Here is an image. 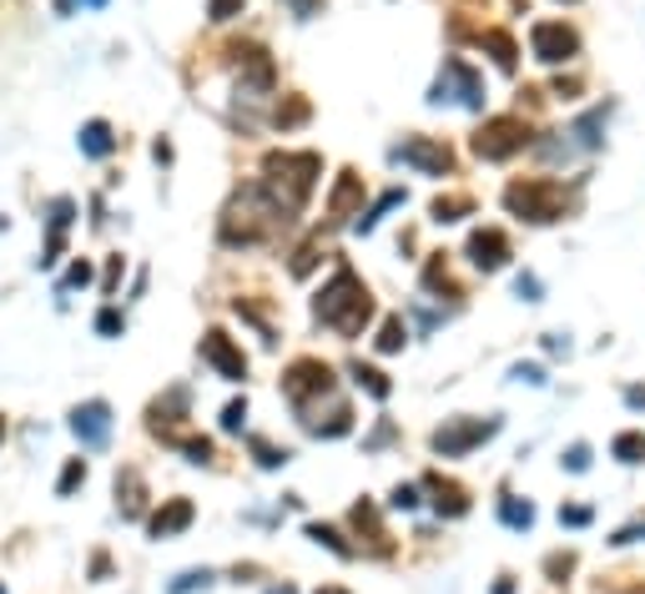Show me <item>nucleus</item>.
I'll return each mask as SVG.
<instances>
[{"label": "nucleus", "instance_id": "obj_1", "mask_svg": "<svg viewBox=\"0 0 645 594\" xmlns=\"http://www.w3.org/2000/svg\"><path fill=\"white\" fill-rule=\"evenodd\" d=\"M288 222H292V217L277 207L273 197H267L263 182H252V186H242L238 197L227 202V211H223V242H227V247H258V242H273Z\"/></svg>", "mask_w": 645, "mask_h": 594}, {"label": "nucleus", "instance_id": "obj_2", "mask_svg": "<svg viewBox=\"0 0 645 594\" xmlns=\"http://www.w3.org/2000/svg\"><path fill=\"white\" fill-rule=\"evenodd\" d=\"M313 313H318V323H329L333 332H343V338H358V332H363V323L373 317V298H369V288L354 278V267H338V272H333L323 288H318Z\"/></svg>", "mask_w": 645, "mask_h": 594}, {"label": "nucleus", "instance_id": "obj_3", "mask_svg": "<svg viewBox=\"0 0 645 594\" xmlns=\"http://www.w3.org/2000/svg\"><path fill=\"white\" fill-rule=\"evenodd\" d=\"M318 172H323L318 151H273V157L263 161V192L288 211V217H298V211L308 207V197H313Z\"/></svg>", "mask_w": 645, "mask_h": 594}, {"label": "nucleus", "instance_id": "obj_4", "mask_svg": "<svg viewBox=\"0 0 645 594\" xmlns=\"http://www.w3.org/2000/svg\"><path fill=\"white\" fill-rule=\"evenodd\" d=\"M429 106H469V111H485V81L469 61L449 56L444 71H439L434 92H429Z\"/></svg>", "mask_w": 645, "mask_h": 594}, {"label": "nucleus", "instance_id": "obj_5", "mask_svg": "<svg viewBox=\"0 0 645 594\" xmlns=\"http://www.w3.org/2000/svg\"><path fill=\"white\" fill-rule=\"evenodd\" d=\"M504 207L514 217H525V222H554V217H565V186L560 182H514L504 192Z\"/></svg>", "mask_w": 645, "mask_h": 594}, {"label": "nucleus", "instance_id": "obj_6", "mask_svg": "<svg viewBox=\"0 0 645 594\" xmlns=\"http://www.w3.org/2000/svg\"><path fill=\"white\" fill-rule=\"evenodd\" d=\"M283 393H288V403L308 419L313 398H333V368L318 363V357H298V363L283 373Z\"/></svg>", "mask_w": 645, "mask_h": 594}, {"label": "nucleus", "instance_id": "obj_7", "mask_svg": "<svg viewBox=\"0 0 645 594\" xmlns=\"http://www.w3.org/2000/svg\"><path fill=\"white\" fill-rule=\"evenodd\" d=\"M525 146H535L525 121L519 117H489L475 136V157L479 161H510L514 151H525Z\"/></svg>", "mask_w": 645, "mask_h": 594}, {"label": "nucleus", "instance_id": "obj_8", "mask_svg": "<svg viewBox=\"0 0 645 594\" xmlns=\"http://www.w3.org/2000/svg\"><path fill=\"white\" fill-rule=\"evenodd\" d=\"M494 434H500V419H449L434 434V453L439 459H464V453L479 449Z\"/></svg>", "mask_w": 645, "mask_h": 594}, {"label": "nucleus", "instance_id": "obj_9", "mask_svg": "<svg viewBox=\"0 0 645 594\" xmlns=\"http://www.w3.org/2000/svg\"><path fill=\"white\" fill-rule=\"evenodd\" d=\"M529 51H535V61H545V66H565V61L580 56V36L565 21H535V26H529Z\"/></svg>", "mask_w": 645, "mask_h": 594}, {"label": "nucleus", "instance_id": "obj_10", "mask_svg": "<svg viewBox=\"0 0 645 594\" xmlns=\"http://www.w3.org/2000/svg\"><path fill=\"white\" fill-rule=\"evenodd\" d=\"M394 161H404V167H414L423 177H454V151L444 142H434V136H404L394 146Z\"/></svg>", "mask_w": 645, "mask_h": 594}, {"label": "nucleus", "instance_id": "obj_11", "mask_svg": "<svg viewBox=\"0 0 645 594\" xmlns=\"http://www.w3.org/2000/svg\"><path fill=\"white\" fill-rule=\"evenodd\" d=\"M202 357H207L212 368H217V378H227V384H242V378H248V357H242V348H232V338H227L223 328L202 332Z\"/></svg>", "mask_w": 645, "mask_h": 594}, {"label": "nucleus", "instance_id": "obj_12", "mask_svg": "<svg viewBox=\"0 0 645 594\" xmlns=\"http://www.w3.org/2000/svg\"><path fill=\"white\" fill-rule=\"evenodd\" d=\"M71 434L81 438V449H106V438H111V409H106L101 398L76 403L71 409Z\"/></svg>", "mask_w": 645, "mask_h": 594}, {"label": "nucleus", "instance_id": "obj_13", "mask_svg": "<svg viewBox=\"0 0 645 594\" xmlns=\"http://www.w3.org/2000/svg\"><path fill=\"white\" fill-rule=\"evenodd\" d=\"M469 263H475L479 272H500V267L510 263V238H504L500 227H479L475 238H469Z\"/></svg>", "mask_w": 645, "mask_h": 594}, {"label": "nucleus", "instance_id": "obj_14", "mask_svg": "<svg viewBox=\"0 0 645 594\" xmlns=\"http://www.w3.org/2000/svg\"><path fill=\"white\" fill-rule=\"evenodd\" d=\"M192 519H198V504L192 499H167L157 514L146 519V534L152 540H177L182 529H192Z\"/></svg>", "mask_w": 645, "mask_h": 594}, {"label": "nucleus", "instance_id": "obj_15", "mask_svg": "<svg viewBox=\"0 0 645 594\" xmlns=\"http://www.w3.org/2000/svg\"><path fill=\"white\" fill-rule=\"evenodd\" d=\"M606 117H610V106H590V111H585V117H575L565 126V136L570 142H575V151H600V146H606Z\"/></svg>", "mask_w": 645, "mask_h": 594}, {"label": "nucleus", "instance_id": "obj_16", "mask_svg": "<svg viewBox=\"0 0 645 594\" xmlns=\"http://www.w3.org/2000/svg\"><path fill=\"white\" fill-rule=\"evenodd\" d=\"M71 211H76V202H71V197H56V202H51V232H46V257H40V267H56V263H61Z\"/></svg>", "mask_w": 645, "mask_h": 594}, {"label": "nucleus", "instance_id": "obj_17", "mask_svg": "<svg viewBox=\"0 0 645 594\" xmlns=\"http://www.w3.org/2000/svg\"><path fill=\"white\" fill-rule=\"evenodd\" d=\"M363 202V177H354V172H343L338 182H333V192H329V217L333 222H343V217H354V207Z\"/></svg>", "mask_w": 645, "mask_h": 594}, {"label": "nucleus", "instance_id": "obj_18", "mask_svg": "<svg viewBox=\"0 0 645 594\" xmlns=\"http://www.w3.org/2000/svg\"><path fill=\"white\" fill-rule=\"evenodd\" d=\"M117 509H121V519H142L146 484H142V474H136V469H121V474H117Z\"/></svg>", "mask_w": 645, "mask_h": 594}, {"label": "nucleus", "instance_id": "obj_19", "mask_svg": "<svg viewBox=\"0 0 645 594\" xmlns=\"http://www.w3.org/2000/svg\"><path fill=\"white\" fill-rule=\"evenodd\" d=\"M81 151H86V157H111V151H117L111 126H106V121H86V126H81Z\"/></svg>", "mask_w": 645, "mask_h": 594}, {"label": "nucleus", "instance_id": "obj_20", "mask_svg": "<svg viewBox=\"0 0 645 594\" xmlns=\"http://www.w3.org/2000/svg\"><path fill=\"white\" fill-rule=\"evenodd\" d=\"M429 489L439 494V499H434V509H439V514H449V519L469 514V499H464V489H459V484H439V478H429Z\"/></svg>", "mask_w": 645, "mask_h": 594}, {"label": "nucleus", "instance_id": "obj_21", "mask_svg": "<svg viewBox=\"0 0 645 594\" xmlns=\"http://www.w3.org/2000/svg\"><path fill=\"white\" fill-rule=\"evenodd\" d=\"M479 46H489V56L500 61V71H514V61H519V56H514V40L504 36V31H479Z\"/></svg>", "mask_w": 645, "mask_h": 594}, {"label": "nucleus", "instance_id": "obj_22", "mask_svg": "<svg viewBox=\"0 0 645 594\" xmlns=\"http://www.w3.org/2000/svg\"><path fill=\"white\" fill-rule=\"evenodd\" d=\"M348 373H354V384H358V388H369V398H379V403L394 393V388H389V378H383L379 368H369V363H354Z\"/></svg>", "mask_w": 645, "mask_h": 594}, {"label": "nucleus", "instance_id": "obj_23", "mask_svg": "<svg viewBox=\"0 0 645 594\" xmlns=\"http://www.w3.org/2000/svg\"><path fill=\"white\" fill-rule=\"evenodd\" d=\"M500 519L510 529H535V504L529 499H500Z\"/></svg>", "mask_w": 645, "mask_h": 594}, {"label": "nucleus", "instance_id": "obj_24", "mask_svg": "<svg viewBox=\"0 0 645 594\" xmlns=\"http://www.w3.org/2000/svg\"><path fill=\"white\" fill-rule=\"evenodd\" d=\"M469 211H475V197H439L434 207H429V217H434V222H459Z\"/></svg>", "mask_w": 645, "mask_h": 594}, {"label": "nucleus", "instance_id": "obj_25", "mask_svg": "<svg viewBox=\"0 0 645 594\" xmlns=\"http://www.w3.org/2000/svg\"><path fill=\"white\" fill-rule=\"evenodd\" d=\"M610 453H616L620 463H645V434H616Z\"/></svg>", "mask_w": 645, "mask_h": 594}, {"label": "nucleus", "instance_id": "obj_26", "mask_svg": "<svg viewBox=\"0 0 645 594\" xmlns=\"http://www.w3.org/2000/svg\"><path fill=\"white\" fill-rule=\"evenodd\" d=\"M398 202H404V192H383V197L373 202V211H358V232H373V227L383 222V211H394Z\"/></svg>", "mask_w": 645, "mask_h": 594}, {"label": "nucleus", "instance_id": "obj_27", "mask_svg": "<svg viewBox=\"0 0 645 594\" xmlns=\"http://www.w3.org/2000/svg\"><path fill=\"white\" fill-rule=\"evenodd\" d=\"M423 288H444L449 298H459V288H454V278H449L444 257H429V267H423Z\"/></svg>", "mask_w": 645, "mask_h": 594}, {"label": "nucleus", "instance_id": "obj_28", "mask_svg": "<svg viewBox=\"0 0 645 594\" xmlns=\"http://www.w3.org/2000/svg\"><path fill=\"white\" fill-rule=\"evenodd\" d=\"M81 484H86V459H71L67 469H61V478H56V494L67 499V494H76Z\"/></svg>", "mask_w": 645, "mask_h": 594}, {"label": "nucleus", "instance_id": "obj_29", "mask_svg": "<svg viewBox=\"0 0 645 594\" xmlns=\"http://www.w3.org/2000/svg\"><path fill=\"white\" fill-rule=\"evenodd\" d=\"M404 338H408L404 317H389V323L379 328V353H398V348H404Z\"/></svg>", "mask_w": 645, "mask_h": 594}, {"label": "nucleus", "instance_id": "obj_30", "mask_svg": "<svg viewBox=\"0 0 645 594\" xmlns=\"http://www.w3.org/2000/svg\"><path fill=\"white\" fill-rule=\"evenodd\" d=\"M308 540L329 544L333 555H343V559H354V544H343V540H338V529H329V524H308Z\"/></svg>", "mask_w": 645, "mask_h": 594}, {"label": "nucleus", "instance_id": "obj_31", "mask_svg": "<svg viewBox=\"0 0 645 594\" xmlns=\"http://www.w3.org/2000/svg\"><path fill=\"white\" fill-rule=\"evenodd\" d=\"M212 584V569H187V574H177V584H171L167 594H198Z\"/></svg>", "mask_w": 645, "mask_h": 594}, {"label": "nucleus", "instance_id": "obj_32", "mask_svg": "<svg viewBox=\"0 0 645 594\" xmlns=\"http://www.w3.org/2000/svg\"><path fill=\"white\" fill-rule=\"evenodd\" d=\"M252 453H258V463H263V469H283V463L292 459L288 449H273L267 438H252Z\"/></svg>", "mask_w": 645, "mask_h": 594}, {"label": "nucleus", "instance_id": "obj_33", "mask_svg": "<svg viewBox=\"0 0 645 594\" xmlns=\"http://www.w3.org/2000/svg\"><path fill=\"white\" fill-rule=\"evenodd\" d=\"M171 444L187 453V463H212V444H207V438H171Z\"/></svg>", "mask_w": 645, "mask_h": 594}, {"label": "nucleus", "instance_id": "obj_34", "mask_svg": "<svg viewBox=\"0 0 645 594\" xmlns=\"http://www.w3.org/2000/svg\"><path fill=\"white\" fill-rule=\"evenodd\" d=\"M121 328H127V317H121L117 307H101V313H96V332H101V338H117Z\"/></svg>", "mask_w": 645, "mask_h": 594}, {"label": "nucleus", "instance_id": "obj_35", "mask_svg": "<svg viewBox=\"0 0 645 594\" xmlns=\"http://www.w3.org/2000/svg\"><path fill=\"white\" fill-rule=\"evenodd\" d=\"M570 469V474H585V469H590V444H570L565 449V459H560Z\"/></svg>", "mask_w": 645, "mask_h": 594}, {"label": "nucleus", "instance_id": "obj_36", "mask_svg": "<svg viewBox=\"0 0 645 594\" xmlns=\"http://www.w3.org/2000/svg\"><path fill=\"white\" fill-rule=\"evenodd\" d=\"M242 5H248V0H207V15L223 26V21H232V15L242 11Z\"/></svg>", "mask_w": 645, "mask_h": 594}, {"label": "nucleus", "instance_id": "obj_37", "mask_svg": "<svg viewBox=\"0 0 645 594\" xmlns=\"http://www.w3.org/2000/svg\"><path fill=\"white\" fill-rule=\"evenodd\" d=\"M242 423H248V403H227L223 409V434H242Z\"/></svg>", "mask_w": 645, "mask_h": 594}, {"label": "nucleus", "instance_id": "obj_38", "mask_svg": "<svg viewBox=\"0 0 645 594\" xmlns=\"http://www.w3.org/2000/svg\"><path fill=\"white\" fill-rule=\"evenodd\" d=\"M514 292H519V298H525V303H540V278H535V272H519V278H514Z\"/></svg>", "mask_w": 645, "mask_h": 594}, {"label": "nucleus", "instance_id": "obj_39", "mask_svg": "<svg viewBox=\"0 0 645 594\" xmlns=\"http://www.w3.org/2000/svg\"><path fill=\"white\" fill-rule=\"evenodd\" d=\"M510 378H519V384H529V388H545V368H540V363H514Z\"/></svg>", "mask_w": 645, "mask_h": 594}, {"label": "nucleus", "instance_id": "obj_40", "mask_svg": "<svg viewBox=\"0 0 645 594\" xmlns=\"http://www.w3.org/2000/svg\"><path fill=\"white\" fill-rule=\"evenodd\" d=\"M590 509H585V504H570V509H560V524H565V529H585V524H590Z\"/></svg>", "mask_w": 645, "mask_h": 594}, {"label": "nucleus", "instance_id": "obj_41", "mask_svg": "<svg viewBox=\"0 0 645 594\" xmlns=\"http://www.w3.org/2000/svg\"><path fill=\"white\" fill-rule=\"evenodd\" d=\"M86 282H92V263H71V272H67V282H61V292L86 288Z\"/></svg>", "mask_w": 645, "mask_h": 594}, {"label": "nucleus", "instance_id": "obj_42", "mask_svg": "<svg viewBox=\"0 0 645 594\" xmlns=\"http://www.w3.org/2000/svg\"><path fill=\"white\" fill-rule=\"evenodd\" d=\"M389 504H394V509H419V489H414V484H398Z\"/></svg>", "mask_w": 645, "mask_h": 594}, {"label": "nucleus", "instance_id": "obj_43", "mask_svg": "<svg viewBox=\"0 0 645 594\" xmlns=\"http://www.w3.org/2000/svg\"><path fill=\"white\" fill-rule=\"evenodd\" d=\"M288 5H292V15H298V21H308V15L323 11V0H288Z\"/></svg>", "mask_w": 645, "mask_h": 594}, {"label": "nucleus", "instance_id": "obj_44", "mask_svg": "<svg viewBox=\"0 0 645 594\" xmlns=\"http://www.w3.org/2000/svg\"><path fill=\"white\" fill-rule=\"evenodd\" d=\"M117 282H121V257H111L106 263V292H117Z\"/></svg>", "mask_w": 645, "mask_h": 594}, {"label": "nucleus", "instance_id": "obj_45", "mask_svg": "<svg viewBox=\"0 0 645 594\" xmlns=\"http://www.w3.org/2000/svg\"><path fill=\"white\" fill-rule=\"evenodd\" d=\"M545 348H550V353H570V338H565V332H550V338H545Z\"/></svg>", "mask_w": 645, "mask_h": 594}, {"label": "nucleus", "instance_id": "obj_46", "mask_svg": "<svg viewBox=\"0 0 645 594\" xmlns=\"http://www.w3.org/2000/svg\"><path fill=\"white\" fill-rule=\"evenodd\" d=\"M641 534H645V524H631V529H620L616 534V544H631V540H641Z\"/></svg>", "mask_w": 645, "mask_h": 594}, {"label": "nucleus", "instance_id": "obj_47", "mask_svg": "<svg viewBox=\"0 0 645 594\" xmlns=\"http://www.w3.org/2000/svg\"><path fill=\"white\" fill-rule=\"evenodd\" d=\"M625 403H631V409H645V388H625Z\"/></svg>", "mask_w": 645, "mask_h": 594}, {"label": "nucleus", "instance_id": "obj_48", "mask_svg": "<svg viewBox=\"0 0 645 594\" xmlns=\"http://www.w3.org/2000/svg\"><path fill=\"white\" fill-rule=\"evenodd\" d=\"M570 565H575V559H570V555H565V559L554 555V559H550V574H570Z\"/></svg>", "mask_w": 645, "mask_h": 594}, {"label": "nucleus", "instance_id": "obj_49", "mask_svg": "<svg viewBox=\"0 0 645 594\" xmlns=\"http://www.w3.org/2000/svg\"><path fill=\"white\" fill-rule=\"evenodd\" d=\"M494 594H514V580H510V574H504V580L494 584Z\"/></svg>", "mask_w": 645, "mask_h": 594}, {"label": "nucleus", "instance_id": "obj_50", "mask_svg": "<svg viewBox=\"0 0 645 594\" xmlns=\"http://www.w3.org/2000/svg\"><path fill=\"white\" fill-rule=\"evenodd\" d=\"M56 11H61V15H71V11H76V0H56Z\"/></svg>", "mask_w": 645, "mask_h": 594}, {"label": "nucleus", "instance_id": "obj_51", "mask_svg": "<svg viewBox=\"0 0 645 594\" xmlns=\"http://www.w3.org/2000/svg\"><path fill=\"white\" fill-rule=\"evenodd\" d=\"M81 5H86V11H101V5H106V0H81Z\"/></svg>", "mask_w": 645, "mask_h": 594}, {"label": "nucleus", "instance_id": "obj_52", "mask_svg": "<svg viewBox=\"0 0 645 594\" xmlns=\"http://www.w3.org/2000/svg\"><path fill=\"white\" fill-rule=\"evenodd\" d=\"M267 594H298V590H292V584H277V590H267Z\"/></svg>", "mask_w": 645, "mask_h": 594}, {"label": "nucleus", "instance_id": "obj_53", "mask_svg": "<svg viewBox=\"0 0 645 594\" xmlns=\"http://www.w3.org/2000/svg\"><path fill=\"white\" fill-rule=\"evenodd\" d=\"M318 594H348V590H318Z\"/></svg>", "mask_w": 645, "mask_h": 594}, {"label": "nucleus", "instance_id": "obj_54", "mask_svg": "<svg viewBox=\"0 0 645 594\" xmlns=\"http://www.w3.org/2000/svg\"><path fill=\"white\" fill-rule=\"evenodd\" d=\"M0 438H5V423H0Z\"/></svg>", "mask_w": 645, "mask_h": 594}, {"label": "nucleus", "instance_id": "obj_55", "mask_svg": "<svg viewBox=\"0 0 645 594\" xmlns=\"http://www.w3.org/2000/svg\"><path fill=\"white\" fill-rule=\"evenodd\" d=\"M0 594H5V590H0Z\"/></svg>", "mask_w": 645, "mask_h": 594}]
</instances>
